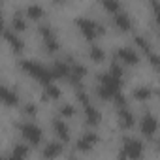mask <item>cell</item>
I'll list each match as a JSON object with an SVG mask.
<instances>
[{
    "mask_svg": "<svg viewBox=\"0 0 160 160\" xmlns=\"http://www.w3.org/2000/svg\"><path fill=\"white\" fill-rule=\"evenodd\" d=\"M121 85H122V79H117L111 73H102L100 85H98V96L102 100H111L117 94H121Z\"/></svg>",
    "mask_w": 160,
    "mask_h": 160,
    "instance_id": "cell-1",
    "label": "cell"
},
{
    "mask_svg": "<svg viewBox=\"0 0 160 160\" xmlns=\"http://www.w3.org/2000/svg\"><path fill=\"white\" fill-rule=\"evenodd\" d=\"M21 68L28 73V75H32L36 81H40V83H43V85H51V72H49V68H45L43 64H40V62H34V60H21Z\"/></svg>",
    "mask_w": 160,
    "mask_h": 160,
    "instance_id": "cell-2",
    "label": "cell"
},
{
    "mask_svg": "<svg viewBox=\"0 0 160 160\" xmlns=\"http://www.w3.org/2000/svg\"><path fill=\"white\" fill-rule=\"evenodd\" d=\"M75 23H77L79 30L83 32V36H85L87 40H94L98 34H104V27H102V25H98L94 19H89V17H79Z\"/></svg>",
    "mask_w": 160,
    "mask_h": 160,
    "instance_id": "cell-3",
    "label": "cell"
},
{
    "mask_svg": "<svg viewBox=\"0 0 160 160\" xmlns=\"http://www.w3.org/2000/svg\"><path fill=\"white\" fill-rule=\"evenodd\" d=\"M143 154V143L136 138H126L124 139V145H122V158H128V160H139Z\"/></svg>",
    "mask_w": 160,
    "mask_h": 160,
    "instance_id": "cell-4",
    "label": "cell"
},
{
    "mask_svg": "<svg viewBox=\"0 0 160 160\" xmlns=\"http://www.w3.org/2000/svg\"><path fill=\"white\" fill-rule=\"evenodd\" d=\"M19 130H21V134H23V138L28 141V143H32V145H38L40 141H42V128L38 126V124H34V122H23L21 126H19Z\"/></svg>",
    "mask_w": 160,
    "mask_h": 160,
    "instance_id": "cell-5",
    "label": "cell"
},
{
    "mask_svg": "<svg viewBox=\"0 0 160 160\" xmlns=\"http://www.w3.org/2000/svg\"><path fill=\"white\" fill-rule=\"evenodd\" d=\"M40 34H42L43 43H45V49H47L49 53L58 51V40H57V36H55V30H53L49 25H42V27H40Z\"/></svg>",
    "mask_w": 160,
    "mask_h": 160,
    "instance_id": "cell-6",
    "label": "cell"
},
{
    "mask_svg": "<svg viewBox=\"0 0 160 160\" xmlns=\"http://www.w3.org/2000/svg\"><path fill=\"white\" fill-rule=\"evenodd\" d=\"M85 73H87V68L83 64H72L70 66V72H68V79L73 87H81V81L85 79Z\"/></svg>",
    "mask_w": 160,
    "mask_h": 160,
    "instance_id": "cell-7",
    "label": "cell"
},
{
    "mask_svg": "<svg viewBox=\"0 0 160 160\" xmlns=\"http://www.w3.org/2000/svg\"><path fill=\"white\" fill-rule=\"evenodd\" d=\"M156 130H158V121H156V117L151 115V113H147V115L141 119V134H143L145 138H152V136L156 134Z\"/></svg>",
    "mask_w": 160,
    "mask_h": 160,
    "instance_id": "cell-8",
    "label": "cell"
},
{
    "mask_svg": "<svg viewBox=\"0 0 160 160\" xmlns=\"http://www.w3.org/2000/svg\"><path fill=\"white\" fill-rule=\"evenodd\" d=\"M117 58L122 60L124 64H130V66H136V64L139 62V55H138L136 49H132V47H121V49L117 51Z\"/></svg>",
    "mask_w": 160,
    "mask_h": 160,
    "instance_id": "cell-9",
    "label": "cell"
},
{
    "mask_svg": "<svg viewBox=\"0 0 160 160\" xmlns=\"http://www.w3.org/2000/svg\"><path fill=\"white\" fill-rule=\"evenodd\" d=\"M0 102H2L4 106H17L19 104V94L15 91H12L10 87H4V85H0Z\"/></svg>",
    "mask_w": 160,
    "mask_h": 160,
    "instance_id": "cell-10",
    "label": "cell"
},
{
    "mask_svg": "<svg viewBox=\"0 0 160 160\" xmlns=\"http://www.w3.org/2000/svg\"><path fill=\"white\" fill-rule=\"evenodd\" d=\"M96 143H98V136L94 132H87V134H83L77 139V149L85 152V151H91Z\"/></svg>",
    "mask_w": 160,
    "mask_h": 160,
    "instance_id": "cell-11",
    "label": "cell"
},
{
    "mask_svg": "<svg viewBox=\"0 0 160 160\" xmlns=\"http://www.w3.org/2000/svg\"><path fill=\"white\" fill-rule=\"evenodd\" d=\"M113 23H115V27L121 28V30H130L132 25H134L132 19H130V15L124 13V12H117V13L113 15Z\"/></svg>",
    "mask_w": 160,
    "mask_h": 160,
    "instance_id": "cell-12",
    "label": "cell"
},
{
    "mask_svg": "<svg viewBox=\"0 0 160 160\" xmlns=\"http://www.w3.org/2000/svg\"><path fill=\"white\" fill-rule=\"evenodd\" d=\"M83 109H85V122H87V124L94 126V124H98V122H100L102 115H100V111H98V109H96L92 104H87V106H83Z\"/></svg>",
    "mask_w": 160,
    "mask_h": 160,
    "instance_id": "cell-13",
    "label": "cell"
},
{
    "mask_svg": "<svg viewBox=\"0 0 160 160\" xmlns=\"http://www.w3.org/2000/svg\"><path fill=\"white\" fill-rule=\"evenodd\" d=\"M53 130H55V136H58L62 141H70V128L62 119L53 121Z\"/></svg>",
    "mask_w": 160,
    "mask_h": 160,
    "instance_id": "cell-14",
    "label": "cell"
},
{
    "mask_svg": "<svg viewBox=\"0 0 160 160\" xmlns=\"http://www.w3.org/2000/svg\"><path fill=\"white\" fill-rule=\"evenodd\" d=\"M51 77L53 79H60V77H68V72H70V66L62 60H57L53 66H51Z\"/></svg>",
    "mask_w": 160,
    "mask_h": 160,
    "instance_id": "cell-15",
    "label": "cell"
},
{
    "mask_svg": "<svg viewBox=\"0 0 160 160\" xmlns=\"http://www.w3.org/2000/svg\"><path fill=\"white\" fill-rule=\"evenodd\" d=\"M119 124L122 128H132L134 126V113L130 111V108H121L119 109Z\"/></svg>",
    "mask_w": 160,
    "mask_h": 160,
    "instance_id": "cell-16",
    "label": "cell"
},
{
    "mask_svg": "<svg viewBox=\"0 0 160 160\" xmlns=\"http://www.w3.org/2000/svg\"><path fill=\"white\" fill-rule=\"evenodd\" d=\"M60 152H62V143H60V141H51V143H47L45 149H43V158L51 160V158L58 156Z\"/></svg>",
    "mask_w": 160,
    "mask_h": 160,
    "instance_id": "cell-17",
    "label": "cell"
},
{
    "mask_svg": "<svg viewBox=\"0 0 160 160\" xmlns=\"http://www.w3.org/2000/svg\"><path fill=\"white\" fill-rule=\"evenodd\" d=\"M4 38H6V42L12 45V49H13V51H17V53H19V51L23 49V42H21V38H19L13 30H4Z\"/></svg>",
    "mask_w": 160,
    "mask_h": 160,
    "instance_id": "cell-18",
    "label": "cell"
},
{
    "mask_svg": "<svg viewBox=\"0 0 160 160\" xmlns=\"http://www.w3.org/2000/svg\"><path fill=\"white\" fill-rule=\"evenodd\" d=\"M151 96H152V89L147 87V85H141V87H136L134 89V98L139 100V102H147Z\"/></svg>",
    "mask_w": 160,
    "mask_h": 160,
    "instance_id": "cell-19",
    "label": "cell"
},
{
    "mask_svg": "<svg viewBox=\"0 0 160 160\" xmlns=\"http://www.w3.org/2000/svg\"><path fill=\"white\" fill-rule=\"evenodd\" d=\"M12 27H13V32H21V30H27V19L23 15V12H15L13 19H12Z\"/></svg>",
    "mask_w": 160,
    "mask_h": 160,
    "instance_id": "cell-20",
    "label": "cell"
},
{
    "mask_svg": "<svg viewBox=\"0 0 160 160\" xmlns=\"http://www.w3.org/2000/svg\"><path fill=\"white\" fill-rule=\"evenodd\" d=\"M89 57H91L94 62H104V58H106V51H104L100 45L92 43V45H91V49H89Z\"/></svg>",
    "mask_w": 160,
    "mask_h": 160,
    "instance_id": "cell-21",
    "label": "cell"
},
{
    "mask_svg": "<svg viewBox=\"0 0 160 160\" xmlns=\"http://www.w3.org/2000/svg\"><path fill=\"white\" fill-rule=\"evenodd\" d=\"M27 15L32 17V19L42 17V15H43V6H40V4H30V6L27 8Z\"/></svg>",
    "mask_w": 160,
    "mask_h": 160,
    "instance_id": "cell-22",
    "label": "cell"
},
{
    "mask_svg": "<svg viewBox=\"0 0 160 160\" xmlns=\"http://www.w3.org/2000/svg\"><path fill=\"white\" fill-rule=\"evenodd\" d=\"M75 94H77V100L81 102L83 106H87V104H91V98H89V92L83 89V87H75Z\"/></svg>",
    "mask_w": 160,
    "mask_h": 160,
    "instance_id": "cell-23",
    "label": "cell"
},
{
    "mask_svg": "<svg viewBox=\"0 0 160 160\" xmlns=\"http://www.w3.org/2000/svg\"><path fill=\"white\" fill-rule=\"evenodd\" d=\"M102 6H104L108 12H111L113 15H115L117 12H121V4L117 2V0H104V2H102Z\"/></svg>",
    "mask_w": 160,
    "mask_h": 160,
    "instance_id": "cell-24",
    "label": "cell"
},
{
    "mask_svg": "<svg viewBox=\"0 0 160 160\" xmlns=\"http://www.w3.org/2000/svg\"><path fill=\"white\" fill-rule=\"evenodd\" d=\"M60 96V89L55 87V85H45V98L49 100H57Z\"/></svg>",
    "mask_w": 160,
    "mask_h": 160,
    "instance_id": "cell-25",
    "label": "cell"
},
{
    "mask_svg": "<svg viewBox=\"0 0 160 160\" xmlns=\"http://www.w3.org/2000/svg\"><path fill=\"white\" fill-rule=\"evenodd\" d=\"M136 43H138V45H139L147 55L151 53V43H149V40H147L145 36H136Z\"/></svg>",
    "mask_w": 160,
    "mask_h": 160,
    "instance_id": "cell-26",
    "label": "cell"
},
{
    "mask_svg": "<svg viewBox=\"0 0 160 160\" xmlns=\"http://www.w3.org/2000/svg\"><path fill=\"white\" fill-rule=\"evenodd\" d=\"M27 154H28V147H27V145H15V149H13V156L25 160Z\"/></svg>",
    "mask_w": 160,
    "mask_h": 160,
    "instance_id": "cell-27",
    "label": "cell"
},
{
    "mask_svg": "<svg viewBox=\"0 0 160 160\" xmlns=\"http://www.w3.org/2000/svg\"><path fill=\"white\" fill-rule=\"evenodd\" d=\"M108 73H111L113 77H117V79H122V75H124V72H122V68H121V64H117V62H113L111 64V68H109V72Z\"/></svg>",
    "mask_w": 160,
    "mask_h": 160,
    "instance_id": "cell-28",
    "label": "cell"
},
{
    "mask_svg": "<svg viewBox=\"0 0 160 160\" xmlns=\"http://www.w3.org/2000/svg\"><path fill=\"white\" fill-rule=\"evenodd\" d=\"M60 115L62 117H73L75 115V108L70 106V104H64V106H60Z\"/></svg>",
    "mask_w": 160,
    "mask_h": 160,
    "instance_id": "cell-29",
    "label": "cell"
},
{
    "mask_svg": "<svg viewBox=\"0 0 160 160\" xmlns=\"http://www.w3.org/2000/svg\"><path fill=\"white\" fill-rule=\"evenodd\" d=\"M149 62L152 64V68H158V57H156V53H149Z\"/></svg>",
    "mask_w": 160,
    "mask_h": 160,
    "instance_id": "cell-30",
    "label": "cell"
},
{
    "mask_svg": "<svg viewBox=\"0 0 160 160\" xmlns=\"http://www.w3.org/2000/svg\"><path fill=\"white\" fill-rule=\"evenodd\" d=\"M25 113H27V115H34V113H36V106H34V104H27V106H25Z\"/></svg>",
    "mask_w": 160,
    "mask_h": 160,
    "instance_id": "cell-31",
    "label": "cell"
},
{
    "mask_svg": "<svg viewBox=\"0 0 160 160\" xmlns=\"http://www.w3.org/2000/svg\"><path fill=\"white\" fill-rule=\"evenodd\" d=\"M0 160H21V158H17V156H0Z\"/></svg>",
    "mask_w": 160,
    "mask_h": 160,
    "instance_id": "cell-32",
    "label": "cell"
},
{
    "mask_svg": "<svg viewBox=\"0 0 160 160\" xmlns=\"http://www.w3.org/2000/svg\"><path fill=\"white\" fill-rule=\"evenodd\" d=\"M2 25H4V17H2V13H0V28H2Z\"/></svg>",
    "mask_w": 160,
    "mask_h": 160,
    "instance_id": "cell-33",
    "label": "cell"
},
{
    "mask_svg": "<svg viewBox=\"0 0 160 160\" xmlns=\"http://www.w3.org/2000/svg\"><path fill=\"white\" fill-rule=\"evenodd\" d=\"M72 160H75V158H72Z\"/></svg>",
    "mask_w": 160,
    "mask_h": 160,
    "instance_id": "cell-34",
    "label": "cell"
}]
</instances>
